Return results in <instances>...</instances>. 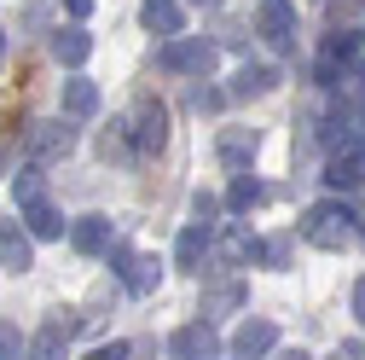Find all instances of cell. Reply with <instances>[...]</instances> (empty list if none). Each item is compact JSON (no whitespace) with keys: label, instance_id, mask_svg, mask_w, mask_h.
I'll list each match as a JSON object with an SVG mask.
<instances>
[{"label":"cell","instance_id":"cell-1","mask_svg":"<svg viewBox=\"0 0 365 360\" xmlns=\"http://www.w3.org/2000/svg\"><path fill=\"white\" fill-rule=\"evenodd\" d=\"M302 239L319 244V250H342L354 239V209L348 204H313L302 215Z\"/></svg>","mask_w":365,"mask_h":360},{"label":"cell","instance_id":"cell-2","mask_svg":"<svg viewBox=\"0 0 365 360\" xmlns=\"http://www.w3.org/2000/svg\"><path fill=\"white\" fill-rule=\"evenodd\" d=\"M70 146H76V128H70L64 116H47V122H29V128H24V151H29L35 169L70 157Z\"/></svg>","mask_w":365,"mask_h":360},{"label":"cell","instance_id":"cell-3","mask_svg":"<svg viewBox=\"0 0 365 360\" xmlns=\"http://www.w3.org/2000/svg\"><path fill=\"white\" fill-rule=\"evenodd\" d=\"M157 64H163L168 76H197V81H203V76L215 70V47H209L203 35H174L168 47L157 53Z\"/></svg>","mask_w":365,"mask_h":360},{"label":"cell","instance_id":"cell-4","mask_svg":"<svg viewBox=\"0 0 365 360\" xmlns=\"http://www.w3.org/2000/svg\"><path fill=\"white\" fill-rule=\"evenodd\" d=\"M133 157H157L168 146V111L157 99H140V111H133Z\"/></svg>","mask_w":365,"mask_h":360},{"label":"cell","instance_id":"cell-5","mask_svg":"<svg viewBox=\"0 0 365 360\" xmlns=\"http://www.w3.org/2000/svg\"><path fill=\"white\" fill-rule=\"evenodd\" d=\"M255 35L272 47H296V6L290 0H255Z\"/></svg>","mask_w":365,"mask_h":360},{"label":"cell","instance_id":"cell-6","mask_svg":"<svg viewBox=\"0 0 365 360\" xmlns=\"http://www.w3.org/2000/svg\"><path fill=\"white\" fill-rule=\"evenodd\" d=\"M76 331H81V314H53V320L29 337V360H64V343Z\"/></svg>","mask_w":365,"mask_h":360},{"label":"cell","instance_id":"cell-7","mask_svg":"<svg viewBox=\"0 0 365 360\" xmlns=\"http://www.w3.org/2000/svg\"><path fill=\"white\" fill-rule=\"evenodd\" d=\"M168 354H174V360H215V354H220V337H215L209 320H192V326H180V331L168 337Z\"/></svg>","mask_w":365,"mask_h":360},{"label":"cell","instance_id":"cell-8","mask_svg":"<svg viewBox=\"0 0 365 360\" xmlns=\"http://www.w3.org/2000/svg\"><path fill=\"white\" fill-rule=\"evenodd\" d=\"M116 274H122V285H128L133 296H151V291H157V279H163V267H157V256L116 250Z\"/></svg>","mask_w":365,"mask_h":360},{"label":"cell","instance_id":"cell-9","mask_svg":"<svg viewBox=\"0 0 365 360\" xmlns=\"http://www.w3.org/2000/svg\"><path fill=\"white\" fill-rule=\"evenodd\" d=\"M272 349H279V326H272V320H244L238 337H232V354L238 360H267Z\"/></svg>","mask_w":365,"mask_h":360},{"label":"cell","instance_id":"cell-10","mask_svg":"<svg viewBox=\"0 0 365 360\" xmlns=\"http://www.w3.org/2000/svg\"><path fill=\"white\" fill-rule=\"evenodd\" d=\"M18 215H24L29 239H64V215L53 209V198H29V204H18Z\"/></svg>","mask_w":365,"mask_h":360},{"label":"cell","instance_id":"cell-11","mask_svg":"<svg viewBox=\"0 0 365 360\" xmlns=\"http://www.w3.org/2000/svg\"><path fill=\"white\" fill-rule=\"evenodd\" d=\"M0 267H12V274H29L35 267V244L18 221H0Z\"/></svg>","mask_w":365,"mask_h":360},{"label":"cell","instance_id":"cell-12","mask_svg":"<svg viewBox=\"0 0 365 360\" xmlns=\"http://www.w3.org/2000/svg\"><path fill=\"white\" fill-rule=\"evenodd\" d=\"M365 180V146H342L331 163H325V186H336V192H354Z\"/></svg>","mask_w":365,"mask_h":360},{"label":"cell","instance_id":"cell-13","mask_svg":"<svg viewBox=\"0 0 365 360\" xmlns=\"http://www.w3.org/2000/svg\"><path fill=\"white\" fill-rule=\"evenodd\" d=\"M359 116L365 111H354V105H336L331 116H325V128H319V140H325V146H359Z\"/></svg>","mask_w":365,"mask_h":360},{"label":"cell","instance_id":"cell-14","mask_svg":"<svg viewBox=\"0 0 365 360\" xmlns=\"http://www.w3.org/2000/svg\"><path fill=\"white\" fill-rule=\"evenodd\" d=\"M140 24L151 29V35H180V29H186V12H180V0H145V6H140Z\"/></svg>","mask_w":365,"mask_h":360},{"label":"cell","instance_id":"cell-15","mask_svg":"<svg viewBox=\"0 0 365 360\" xmlns=\"http://www.w3.org/2000/svg\"><path fill=\"white\" fill-rule=\"evenodd\" d=\"M70 244H76L81 256H105V250H110V221H105V215H81L76 227H70Z\"/></svg>","mask_w":365,"mask_h":360},{"label":"cell","instance_id":"cell-16","mask_svg":"<svg viewBox=\"0 0 365 360\" xmlns=\"http://www.w3.org/2000/svg\"><path fill=\"white\" fill-rule=\"evenodd\" d=\"M272 87H279V70L272 64H244L232 76V99H261V94H272Z\"/></svg>","mask_w":365,"mask_h":360},{"label":"cell","instance_id":"cell-17","mask_svg":"<svg viewBox=\"0 0 365 360\" xmlns=\"http://www.w3.org/2000/svg\"><path fill=\"white\" fill-rule=\"evenodd\" d=\"M87 53H93V35H87L81 24L53 35V59H58V64H70V70H76V64H87Z\"/></svg>","mask_w":365,"mask_h":360},{"label":"cell","instance_id":"cell-18","mask_svg":"<svg viewBox=\"0 0 365 360\" xmlns=\"http://www.w3.org/2000/svg\"><path fill=\"white\" fill-rule=\"evenodd\" d=\"M209 244H215V227H197V221H192V227L180 233V244H174V261H180V267H203Z\"/></svg>","mask_w":365,"mask_h":360},{"label":"cell","instance_id":"cell-19","mask_svg":"<svg viewBox=\"0 0 365 360\" xmlns=\"http://www.w3.org/2000/svg\"><path fill=\"white\" fill-rule=\"evenodd\" d=\"M209 250H215V256H220L226 267H244V261H261V244H255V239H250L244 227H232V233H226L220 244H209Z\"/></svg>","mask_w":365,"mask_h":360},{"label":"cell","instance_id":"cell-20","mask_svg":"<svg viewBox=\"0 0 365 360\" xmlns=\"http://www.w3.org/2000/svg\"><path fill=\"white\" fill-rule=\"evenodd\" d=\"M244 302H250V291H244L238 279H220V285L203 291V314H232V308H244Z\"/></svg>","mask_w":365,"mask_h":360},{"label":"cell","instance_id":"cell-21","mask_svg":"<svg viewBox=\"0 0 365 360\" xmlns=\"http://www.w3.org/2000/svg\"><path fill=\"white\" fill-rule=\"evenodd\" d=\"M255 146H261V140H255V128H226V134H220V163H226V169H238L244 157H255Z\"/></svg>","mask_w":365,"mask_h":360},{"label":"cell","instance_id":"cell-22","mask_svg":"<svg viewBox=\"0 0 365 360\" xmlns=\"http://www.w3.org/2000/svg\"><path fill=\"white\" fill-rule=\"evenodd\" d=\"M93 111H99V87H93V81H81V76L64 81V116L81 122V116H93Z\"/></svg>","mask_w":365,"mask_h":360},{"label":"cell","instance_id":"cell-23","mask_svg":"<svg viewBox=\"0 0 365 360\" xmlns=\"http://www.w3.org/2000/svg\"><path fill=\"white\" fill-rule=\"evenodd\" d=\"M261 198H267V192H261V180L238 174V180H232V192H226V209H232V215H250V209H255Z\"/></svg>","mask_w":365,"mask_h":360},{"label":"cell","instance_id":"cell-24","mask_svg":"<svg viewBox=\"0 0 365 360\" xmlns=\"http://www.w3.org/2000/svg\"><path fill=\"white\" fill-rule=\"evenodd\" d=\"M12 198H18V204H29V198H47V174H41L35 163H29V169H18V180H12Z\"/></svg>","mask_w":365,"mask_h":360},{"label":"cell","instance_id":"cell-25","mask_svg":"<svg viewBox=\"0 0 365 360\" xmlns=\"http://www.w3.org/2000/svg\"><path fill=\"white\" fill-rule=\"evenodd\" d=\"M99 151H105V157H116V163H128V157H133V146H128V122H110V128H105Z\"/></svg>","mask_w":365,"mask_h":360},{"label":"cell","instance_id":"cell-26","mask_svg":"<svg viewBox=\"0 0 365 360\" xmlns=\"http://www.w3.org/2000/svg\"><path fill=\"white\" fill-rule=\"evenodd\" d=\"M261 261H267V267H284V261H290V239H267V244H261Z\"/></svg>","mask_w":365,"mask_h":360},{"label":"cell","instance_id":"cell-27","mask_svg":"<svg viewBox=\"0 0 365 360\" xmlns=\"http://www.w3.org/2000/svg\"><path fill=\"white\" fill-rule=\"evenodd\" d=\"M18 349H24L18 326H6V320H0V360H18Z\"/></svg>","mask_w":365,"mask_h":360},{"label":"cell","instance_id":"cell-28","mask_svg":"<svg viewBox=\"0 0 365 360\" xmlns=\"http://www.w3.org/2000/svg\"><path fill=\"white\" fill-rule=\"evenodd\" d=\"M192 105H197V111H220L226 94H215V87H192Z\"/></svg>","mask_w":365,"mask_h":360},{"label":"cell","instance_id":"cell-29","mask_svg":"<svg viewBox=\"0 0 365 360\" xmlns=\"http://www.w3.org/2000/svg\"><path fill=\"white\" fill-rule=\"evenodd\" d=\"M192 209H197V227H215V209H220V204H215V198H209V192H203V198H197V204H192Z\"/></svg>","mask_w":365,"mask_h":360},{"label":"cell","instance_id":"cell-30","mask_svg":"<svg viewBox=\"0 0 365 360\" xmlns=\"http://www.w3.org/2000/svg\"><path fill=\"white\" fill-rule=\"evenodd\" d=\"M354 320H359V326H365V274H359V279H354Z\"/></svg>","mask_w":365,"mask_h":360},{"label":"cell","instance_id":"cell-31","mask_svg":"<svg viewBox=\"0 0 365 360\" xmlns=\"http://www.w3.org/2000/svg\"><path fill=\"white\" fill-rule=\"evenodd\" d=\"M87 360H128V343H110V349H93Z\"/></svg>","mask_w":365,"mask_h":360},{"label":"cell","instance_id":"cell-32","mask_svg":"<svg viewBox=\"0 0 365 360\" xmlns=\"http://www.w3.org/2000/svg\"><path fill=\"white\" fill-rule=\"evenodd\" d=\"M348 81H354V111H365V70H354Z\"/></svg>","mask_w":365,"mask_h":360},{"label":"cell","instance_id":"cell-33","mask_svg":"<svg viewBox=\"0 0 365 360\" xmlns=\"http://www.w3.org/2000/svg\"><path fill=\"white\" fill-rule=\"evenodd\" d=\"M64 6H70L76 18H87V12H93V0H64Z\"/></svg>","mask_w":365,"mask_h":360},{"label":"cell","instance_id":"cell-34","mask_svg":"<svg viewBox=\"0 0 365 360\" xmlns=\"http://www.w3.org/2000/svg\"><path fill=\"white\" fill-rule=\"evenodd\" d=\"M279 360H307V354H302V349H290V354H279Z\"/></svg>","mask_w":365,"mask_h":360},{"label":"cell","instance_id":"cell-35","mask_svg":"<svg viewBox=\"0 0 365 360\" xmlns=\"http://www.w3.org/2000/svg\"><path fill=\"white\" fill-rule=\"evenodd\" d=\"M354 221H359V239H365V209H359V215H354Z\"/></svg>","mask_w":365,"mask_h":360},{"label":"cell","instance_id":"cell-36","mask_svg":"<svg viewBox=\"0 0 365 360\" xmlns=\"http://www.w3.org/2000/svg\"><path fill=\"white\" fill-rule=\"evenodd\" d=\"M0 59H6V29H0Z\"/></svg>","mask_w":365,"mask_h":360},{"label":"cell","instance_id":"cell-37","mask_svg":"<svg viewBox=\"0 0 365 360\" xmlns=\"http://www.w3.org/2000/svg\"><path fill=\"white\" fill-rule=\"evenodd\" d=\"M197 6H209V0H197Z\"/></svg>","mask_w":365,"mask_h":360}]
</instances>
